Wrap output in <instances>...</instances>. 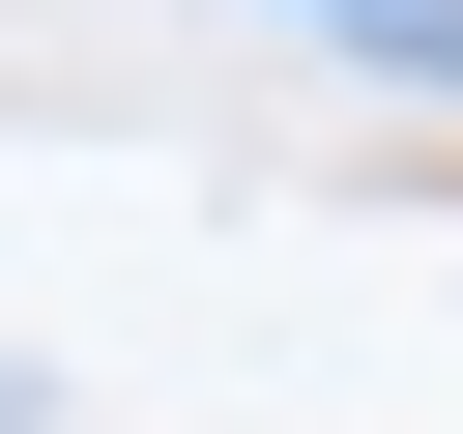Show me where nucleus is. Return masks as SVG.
Returning a JSON list of instances; mask_svg holds the SVG:
<instances>
[]
</instances>
